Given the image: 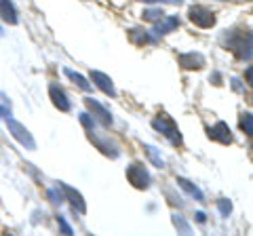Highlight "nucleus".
<instances>
[{
	"label": "nucleus",
	"mask_w": 253,
	"mask_h": 236,
	"mask_svg": "<svg viewBox=\"0 0 253 236\" xmlns=\"http://www.w3.org/2000/svg\"><path fill=\"white\" fill-rule=\"evenodd\" d=\"M0 17H2L6 23H11V26H15V23L19 21L17 11H15V4L11 2V0H0Z\"/></svg>",
	"instance_id": "obj_13"
},
{
	"label": "nucleus",
	"mask_w": 253,
	"mask_h": 236,
	"mask_svg": "<svg viewBox=\"0 0 253 236\" xmlns=\"http://www.w3.org/2000/svg\"><path fill=\"white\" fill-rule=\"evenodd\" d=\"M251 55H253V42H251Z\"/></svg>",
	"instance_id": "obj_32"
},
{
	"label": "nucleus",
	"mask_w": 253,
	"mask_h": 236,
	"mask_svg": "<svg viewBox=\"0 0 253 236\" xmlns=\"http://www.w3.org/2000/svg\"><path fill=\"white\" fill-rule=\"evenodd\" d=\"M209 137L219 141V144H232V133H230V127L226 122H217L213 124L209 129Z\"/></svg>",
	"instance_id": "obj_9"
},
{
	"label": "nucleus",
	"mask_w": 253,
	"mask_h": 236,
	"mask_svg": "<svg viewBox=\"0 0 253 236\" xmlns=\"http://www.w3.org/2000/svg\"><path fill=\"white\" fill-rule=\"evenodd\" d=\"M4 118H6V127H9L11 135L17 139L23 148H28V150H36V141H34V137H32V133H30L26 127H23L19 120H15L11 114H6Z\"/></svg>",
	"instance_id": "obj_3"
},
{
	"label": "nucleus",
	"mask_w": 253,
	"mask_h": 236,
	"mask_svg": "<svg viewBox=\"0 0 253 236\" xmlns=\"http://www.w3.org/2000/svg\"><path fill=\"white\" fill-rule=\"evenodd\" d=\"M84 104H86V108H89V110H91V112H93V116H95V118H97V120H99L101 124H104V127H110V124H112V114H110V112H108V110H106L104 106H101V104H99V101H97V99H93V97H89V99H86V101H84Z\"/></svg>",
	"instance_id": "obj_7"
},
{
	"label": "nucleus",
	"mask_w": 253,
	"mask_h": 236,
	"mask_svg": "<svg viewBox=\"0 0 253 236\" xmlns=\"http://www.w3.org/2000/svg\"><path fill=\"white\" fill-rule=\"evenodd\" d=\"M81 122L84 124V129H86V131H93V127H95L93 116H91V114H86V112H83V114H81Z\"/></svg>",
	"instance_id": "obj_23"
},
{
	"label": "nucleus",
	"mask_w": 253,
	"mask_h": 236,
	"mask_svg": "<svg viewBox=\"0 0 253 236\" xmlns=\"http://www.w3.org/2000/svg\"><path fill=\"white\" fill-rule=\"evenodd\" d=\"M129 38H131V42H135V44H148L150 40H152L146 30H139V28H133L129 32Z\"/></svg>",
	"instance_id": "obj_16"
},
{
	"label": "nucleus",
	"mask_w": 253,
	"mask_h": 236,
	"mask_svg": "<svg viewBox=\"0 0 253 236\" xmlns=\"http://www.w3.org/2000/svg\"><path fill=\"white\" fill-rule=\"evenodd\" d=\"M163 17H165V13L161 9H146L144 11V19L146 21H154L156 23L158 19H163Z\"/></svg>",
	"instance_id": "obj_21"
},
{
	"label": "nucleus",
	"mask_w": 253,
	"mask_h": 236,
	"mask_svg": "<svg viewBox=\"0 0 253 236\" xmlns=\"http://www.w3.org/2000/svg\"><path fill=\"white\" fill-rule=\"evenodd\" d=\"M49 198H51L53 202H63L61 194H57V190H49Z\"/></svg>",
	"instance_id": "obj_25"
},
{
	"label": "nucleus",
	"mask_w": 253,
	"mask_h": 236,
	"mask_svg": "<svg viewBox=\"0 0 253 236\" xmlns=\"http://www.w3.org/2000/svg\"><path fill=\"white\" fill-rule=\"evenodd\" d=\"M126 179H129V184L133 188H137V190H146L150 186V173L146 171V167L141 162H133L126 167Z\"/></svg>",
	"instance_id": "obj_4"
},
{
	"label": "nucleus",
	"mask_w": 253,
	"mask_h": 236,
	"mask_svg": "<svg viewBox=\"0 0 253 236\" xmlns=\"http://www.w3.org/2000/svg\"><path fill=\"white\" fill-rule=\"evenodd\" d=\"M179 26V19L177 17H163V19H158L156 21V26H154V32L156 36H165V34H169L171 30H175Z\"/></svg>",
	"instance_id": "obj_14"
},
{
	"label": "nucleus",
	"mask_w": 253,
	"mask_h": 236,
	"mask_svg": "<svg viewBox=\"0 0 253 236\" xmlns=\"http://www.w3.org/2000/svg\"><path fill=\"white\" fill-rule=\"evenodd\" d=\"M196 222H199V224H205V213H196Z\"/></svg>",
	"instance_id": "obj_29"
},
{
	"label": "nucleus",
	"mask_w": 253,
	"mask_h": 236,
	"mask_svg": "<svg viewBox=\"0 0 253 236\" xmlns=\"http://www.w3.org/2000/svg\"><path fill=\"white\" fill-rule=\"evenodd\" d=\"M57 224H59V228H61V232H63V234H68V236H70V234H72V228H70V226H68V222H66V217H61V215H59V217H57Z\"/></svg>",
	"instance_id": "obj_24"
},
{
	"label": "nucleus",
	"mask_w": 253,
	"mask_h": 236,
	"mask_svg": "<svg viewBox=\"0 0 253 236\" xmlns=\"http://www.w3.org/2000/svg\"><path fill=\"white\" fill-rule=\"evenodd\" d=\"M141 2H169V4H181V0H141Z\"/></svg>",
	"instance_id": "obj_26"
},
{
	"label": "nucleus",
	"mask_w": 253,
	"mask_h": 236,
	"mask_svg": "<svg viewBox=\"0 0 253 236\" xmlns=\"http://www.w3.org/2000/svg\"><path fill=\"white\" fill-rule=\"evenodd\" d=\"M63 72H66V76L70 78V80H72V82H76L78 86H81V89H83V91H91V84H89V82H86V80H84V78H83L81 74H76V72H74V70H70V68H66V70H63Z\"/></svg>",
	"instance_id": "obj_18"
},
{
	"label": "nucleus",
	"mask_w": 253,
	"mask_h": 236,
	"mask_svg": "<svg viewBox=\"0 0 253 236\" xmlns=\"http://www.w3.org/2000/svg\"><path fill=\"white\" fill-rule=\"evenodd\" d=\"M232 89H234V91H243V86H241V80H239V78H232Z\"/></svg>",
	"instance_id": "obj_27"
},
{
	"label": "nucleus",
	"mask_w": 253,
	"mask_h": 236,
	"mask_svg": "<svg viewBox=\"0 0 253 236\" xmlns=\"http://www.w3.org/2000/svg\"><path fill=\"white\" fill-rule=\"evenodd\" d=\"M144 150H146V154L150 156V160H152L158 169H163V167H165V158H163L161 154H158V150H156L154 146H148V144H146V146H144Z\"/></svg>",
	"instance_id": "obj_19"
},
{
	"label": "nucleus",
	"mask_w": 253,
	"mask_h": 236,
	"mask_svg": "<svg viewBox=\"0 0 253 236\" xmlns=\"http://www.w3.org/2000/svg\"><path fill=\"white\" fill-rule=\"evenodd\" d=\"M152 127L158 133H163V135L167 137L173 146H181V133L177 129V124L173 122V118H169L167 114H158L152 120Z\"/></svg>",
	"instance_id": "obj_2"
},
{
	"label": "nucleus",
	"mask_w": 253,
	"mask_h": 236,
	"mask_svg": "<svg viewBox=\"0 0 253 236\" xmlns=\"http://www.w3.org/2000/svg\"><path fill=\"white\" fill-rule=\"evenodd\" d=\"M6 114H11V112H9V110H6L4 106H0V116H6Z\"/></svg>",
	"instance_id": "obj_30"
},
{
	"label": "nucleus",
	"mask_w": 253,
	"mask_h": 236,
	"mask_svg": "<svg viewBox=\"0 0 253 236\" xmlns=\"http://www.w3.org/2000/svg\"><path fill=\"white\" fill-rule=\"evenodd\" d=\"M0 36H4V32H2V26H0Z\"/></svg>",
	"instance_id": "obj_31"
},
{
	"label": "nucleus",
	"mask_w": 253,
	"mask_h": 236,
	"mask_svg": "<svg viewBox=\"0 0 253 236\" xmlns=\"http://www.w3.org/2000/svg\"><path fill=\"white\" fill-rule=\"evenodd\" d=\"M59 190L66 194V198L74 207V211H78V213H86V204H84V198H83L81 192H76L74 188H70L68 184H63V182H59Z\"/></svg>",
	"instance_id": "obj_6"
},
{
	"label": "nucleus",
	"mask_w": 253,
	"mask_h": 236,
	"mask_svg": "<svg viewBox=\"0 0 253 236\" xmlns=\"http://www.w3.org/2000/svg\"><path fill=\"white\" fill-rule=\"evenodd\" d=\"M91 80L95 82V86H97V89H101L106 93V95H116V89H114V82H112V78L110 76H106L104 72H97V70H93L91 72Z\"/></svg>",
	"instance_id": "obj_8"
},
{
	"label": "nucleus",
	"mask_w": 253,
	"mask_h": 236,
	"mask_svg": "<svg viewBox=\"0 0 253 236\" xmlns=\"http://www.w3.org/2000/svg\"><path fill=\"white\" fill-rule=\"evenodd\" d=\"M171 217H173V226H175V230H177L179 234H190V232H192V228H190V224L186 222V217H184V215L173 213Z\"/></svg>",
	"instance_id": "obj_17"
},
{
	"label": "nucleus",
	"mask_w": 253,
	"mask_h": 236,
	"mask_svg": "<svg viewBox=\"0 0 253 236\" xmlns=\"http://www.w3.org/2000/svg\"><path fill=\"white\" fill-rule=\"evenodd\" d=\"M247 80H249V84L253 86V66H249V70H247Z\"/></svg>",
	"instance_id": "obj_28"
},
{
	"label": "nucleus",
	"mask_w": 253,
	"mask_h": 236,
	"mask_svg": "<svg viewBox=\"0 0 253 236\" xmlns=\"http://www.w3.org/2000/svg\"><path fill=\"white\" fill-rule=\"evenodd\" d=\"M89 135H91V141H93V144L97 146L106 156H110V158H118V154H121V152H118V148L112 144V141L97 137V135H95V131H89Z\"/></svg>",
	"instance_id": "obj_11"
},
{
	"label": "nucleus",
	"mask_w": 253,
	"mask_h": 236,
	"mask_svg": "<svg viewBox=\"0 0 253 236\" xmlns=\"http://www.w3.org/2000/svg\"><path fill=\"white\" fill-rule=\"evenodd\" d=\"M190 21L199 28H211L215 26V15H213L209 9L196 4V6H190Z\"/></svg>",
	"instance_id": "obj_5"
},
{
	"label": "nucleus",
	"mask_w": 253,
	"mask_h": 236,
	"mask_svg": "<svg viewBox=\"0 0 253 236\" xmlns=\"http://www.w3.org/2000/svg\"><path fill=\"white\" fill-rule=\"evenodd\" d=\"M239 124H241V129H243L245 133H247V135H251V137H253V114H249V112L241 114Z\"/></svg>",
	"instance_id": "obj_20"
},
{
	"label": "nucleus",
	"mask_w": 253,
	"mask_h": 236,
	"mask_svg": "<svg viewBox=\"0 0 253 236\" xmlns=\"http://www.w3.org/2000/svg\"><path fill=\"white\" fill-rule=\"evenodd\" d=\"M177 184H179V188L184 192H188L190 196H192L194 200H199V202H203L205 200V194L199 190V188H196L192 182H188V179H184V177H177Z\"/></svg>",
	"instance_id": "obj_15"
},
{
	"label": "nucleus",
	"mask_w": 253,
	"mask_h": 236,
	"mask_svg": "<svg viewBox=\"0 0 253 236\" xmlns=\"http://www.w3.org/2000/svg\"><path fill=\"white\" fill-rule=\"evenodd\" d=\"M217 209H219V213L224 215V217H228L232 213V202L228 200V198H219L217 200Z\"/></svg>",
	"instance_id": "obj_22"
},
{
	"label": "nucleus",
	"mask_w": 253,
	"mask_h": 236,
	"mask_svg": "<svg viewBox=\"0 0 253 236\" xmlns=\"http://www.w3.org/2000/svg\"><path fill=\"white\" fill-rule=\"evenodd\" d=\"M49 95H51V99H53V106L59 108L61 112H68V110H70V101H68V97H66V93H63L57 84H51V86H49Z\"/></svg>",
	"instance_id": "obj_12"
},
{
	"label": "nucleus",
	"mask_w": 253,
	"mask_h": 236,
	"mask_svg": "<svg viewBox=\"0 0 253 236\" xmlns=\"http://www.w3.org/2000/svg\"><path fill=\"white\" fill-rule=\"evenodd\" d=\"M224 42L228 44V49L234 51V55L239 59H249L251 57V42H253V34H243V32H228L224 36Z\"/></svg>",
	"instance_id": "obj_1"
},
{
	"label": "nucleus",
	"mask_w": 253,
	"mask_h": 236,
	"mask_svg": "<svg viewBox=\"0 0 253 236\" xmlns=\"http://www.w3.org/2000/svg\"><path fill=\"white\" fill-rule=\"evenodd\" d=\"M179 66L186 70H201L205 66V57L201 53H184L179 55Z\"/></svg>",
	"instance_id": "obj_10"
}]
</instances>
